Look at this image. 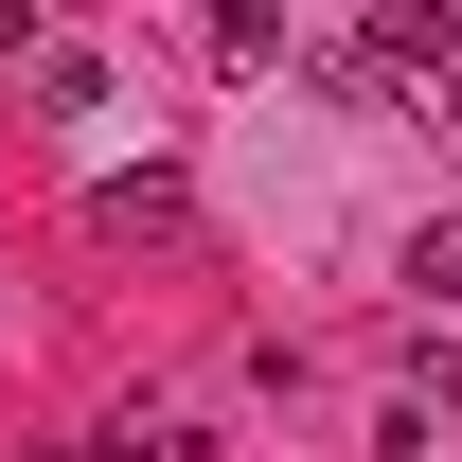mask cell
Returning <instances> with one entry per match:
<instances>
[{
  "label": "cell",
  "instance_id": "obj_1",
  "mask_svg": "<svg viewBox=\"0 0 462 462\" xmlns=\"http://www.w3.org/2000/svg\"><path fill=\"white\" fill-rule=\"evenodd\" d=\"M178 214H196V178H178V161H107V178H89V231H107V249H161Z\"/></svg>",
  "mask_w": 462,
  "mask_h": 462
},
{
  "label": "cell",
  "instance_id": "obj_2",
  "mask_svg": "<svg viewBox=\"0 0 462 462\" xmlns=\"http://www.w3.org/2000/svg\"><path fill=\"white\" fill-rule=\"evenodd\" d=\"M196 54H214V71H285L302 36H285V18H267V0H231V18H196Z\"/></svg>",
  "mask_w": 462,
  "mask_h": 462
},
{
  "label": "cell",
  "instance_id": "obj_3",
  "mask_svg": "<svg viewBox=\"0 0 462 462\" xmlns=\"http://www.w3.org/2000/svg\"><path fill=\"white\" fill-rule=\"evenodd\" d=\"M36 107L89 125V107H107V54H89V36H36Z\"/></svg>",
  "mask_w": 462,
  "mask_h": 462
},
{
  "label": "cell",
  "instance_id": "obj_4",
  "mask_svg": "<svg viewBox=\"0 0 462 462\" xmlns=\"http://www.w3.org/2000/svg\"><path fill=\"white\" fill-rule=\"evenodd\" d=\"M89 462H214V445H196L178 409H125V427H89Z\"/></svg>",
  "mask_w": 462,
  "mask_h": 462
},
{
  "label": "cell",
  "instance_id": "obj_5",
  "mask_svg": "<svg viewBox=\"0 0 462 462\" xmlns=\"http://www.w3.org/2000/svg\"><path fill=\"white\" fill-rule=\"evenodd\" d=\"M409 285H427V302L462 320V214H427V231H409Z\"/></svg>",
  "mask_w": 462,
  "mask_h": 462
}]
</instances>
